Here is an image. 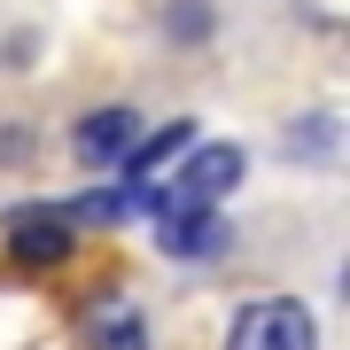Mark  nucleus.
Returning a JSON list of instances; mask_svg holds the SVG:
<instances>
[{"label": "nucleus", "mask_w": 350, "mask_h": 350, "mask_svg": "<svg viewBox=\"0 0 350 350\" xmlns=\"http://www.w3.org/2000/svg\"><path fill=\"white\" fill-rule=\"evenodd\" d=\"M241 172H250V156H241L234 140H211V148H195L163 187H140V202H148V211H218V195H234Z\"/></svg>", "instance_id": "nucleus-1"}, {"label": "nucleus", "mask_w": 350, "mask_h": 350, "mask_svg": "<svg viewBox=\"0 0 350 350\" xmlns=\"http://www.w3.org/2000/svg\"><path fill=\"white\" fill-rule=\"evenodd\" d=\"M226 350H319V327H312V312H304V304L257 296V304H241V312H234Z\"/></svg>", "instance_id": "nucleus-2"}, {"label": "nucleus", "mask_w": 350, "mask_h": 350, "mask_svg": "<svg viewBox=\"0 0 350 350\" xmlns=\"http://www.w3.org/2000/svg\"><path fill=\"white\" fill-rule=\"evenodd\" d=\"M0 234H8V257H16V265H63V257L78 250L70 218H63V211H47V202H24V211H8V218H0Z\"/></svg>", "instance_id": "nucleus-3"}, {"label": "nucleus", "mask_w": 350, "mask_h": 350, "mask_svg": "<svg viewBox=\"0 0 350 350\" xmlns=\"http://www.w3.org/2000/svg\"><path fill=\"white\" fill-rule=\"evenodd\" d=\"M226 241H234V234H226V218L218 211H156V250L163 257H211V250H226Z\"/></svg>", "instance_id": "nucleus-4"}, {"label": "nucleus", "mask_w": 350, "mask_h": 350, "mask_svg": "<svg viewBox=\"0 0 350 350\" xmlns=\"http://www.w3.org/2000/svg\"><path fill=\"white\" fill-rule=\"evenodd\" d=\"M133 133H140V117H133V109H94L86 125L70 133V148H78V163H94V172H109V163H125Z\"/></svg>", "instance_id": "nucleus-5"}, {"label": "nucleus", "mask_w": 350, "mask_h": 350, "mask_svg": "<svg viewBox=\"0 0 350 350\" xmlns=\"http://www.w3.org/2000/svg\"><path fill=\"white\" fill-rule=\"evenodd\" d=\"M179 148H195V117H172V125H163L156 140H133V148H125V187L140 195V187H148V179L163 172V163H172Z\"/></svg>", "instance_id": "nucleus-6"}, {"label": "nucleus", "mask_w": 350, "mask_h": 350, "mask_svg": "<svg viewBox=\"0 0 350 350\" xmlns=\"http://www.w3.org/2000/svg\"><path fill=\"white\" fill-rule=\"evenodd\" d=\"M86 335H94V350H148V327H140V312L125 296H94Z\"/></svg>", "instance_id": "nucleus-7"}, {"label": "nucleus", "mask_w": 350, "mask_h": 350, "mask_svg": "<svg viewBox=\"0 0 350 350\" xmlns=\"http://www.w3.org/2000/svg\"><path fill=\"white\" fill-rule=\"evenodd\" d=\"M288 148H296V156H327V148H335V117H312V125L288 140Z\"/></svg>", "instance_id": "nucleus-8"}]
</instances>
